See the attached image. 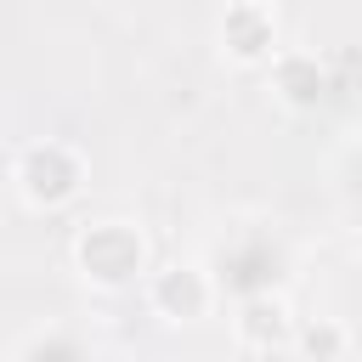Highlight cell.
<instances>
[{"mask_svg": "<svg viewBox=\"0 0 362 362\" xmlns=\"http://www.w3.org/2000/svg\"><path fill=\"white\" fill-rule=\"evenodd\" d=\"M158 294H164V300H175V294H181V311H198V305H204V283H198V272H181V266L164 277V288H158Z\"/></svg>", "mask_w": 362, "mask_h": 362, "instance_id": "6da1fadb", "label": "cell"}, {"mask_svg": "<svg viewBox=\"0 0 362 362\" xmlns=\"http://www.w3.org/2000/svg\"><path fill=\"white\" fill-rule=\"evenodd\" d=\"M243 334H249V339H266V334L277 339V334H283V305H266V300H260V305H249Z\"/></svg>", "mask_w": 362, "mask_h": 362, "instance_id": "7a4b0ae2", "label": "cell"}]
</instances>
